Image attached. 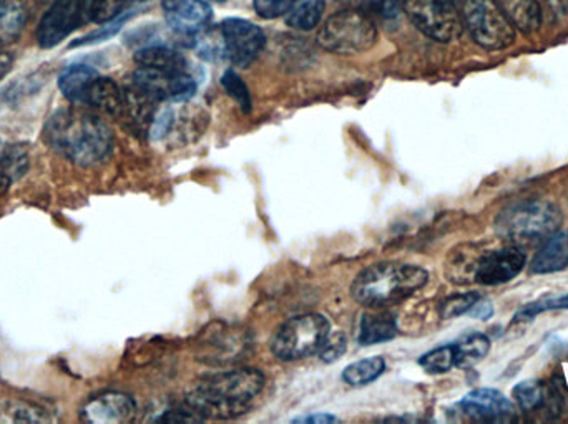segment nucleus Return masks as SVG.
Instances as JSON below:
<instances>
[{"mask_svg": "<svg viewBox=\"0 0 568 424\" xmlns=\"http://www.w3.org/2000/svg\"><path fill=\"white\" fill-rule=\"evenodd\" d=\"M484 252L474 244L459 246L449 254L446 263L447 279L457 286H467V283L476 282L477 267Z\"/></svg>", "mask_w": 568, "mask_h": 424, "instance_id": "nucleus-19", "label": "nucleus"}, {"mask_svg": "<svg viewBox=\"0 0 568 424\" xmlns=\"http://www.w3.org/2000/svg\"><path fill=\"white\" fill-rule=\"evenodd\" d=\"M99 75L90 65H70L59 75V89L62 95L72 103L80 105L87 86Z\"/></svg>", "mask_w": 568, "mask_h": 424, "instance_id": "nucleus-23", "label": "nucleus"}, {"mask_svg": "<svg viewBox=\"0 0 568 424\" xmlns=\"http://www.w3.org/2000/svg\"><path fill=\"white\" fill-rule=\"evenodd\" d=\"M562 211L542 199L517 203L499 214L496 230L506 240L530 244L546 240L562 226Z\"/></svg>", "mask_w": 568, "mask_h": 424, "instance_id": "nucleus-5", "label": "nucleus"}, {"mask_svg": "<svg viewBox=\"0 0 568 424\" xmlns=\"http://www.w3.org/2000/svg\"><path fill=\"white\" fill-rule=\"evenodd\" d=\"M125 92L112 79L97 75L87 86L80 105L92 106L106 115H122Z\"/></svg>", "mask_w": 568, "mask_h": 424, "instance_id": "nucleus-16", "label": "nucleus"}, {"mask_svg": "<svg viewBox=\"0 0 568 424\" xmlns=\"http://www.w3.org/2000/svg\"><path fill=\"white\" fill-rule=\"evenodd\" d=\"M429 273L423 267L403 262H379L366 267L351 283V296L361 306L383 309L396 306L423 289Z\"/></svg>", "mask_w": 568, "mask_h": 424, "instance_id": "nucleus-3", "label": "nucleus"}, {"mask_svg": "<svg viewBox=\"0 0 568 424\" xmlns=\"http://www.w3.org/2000/svg\"><path fill=\"white\" fill-rule=\"evenodd\" d=\"M404 0H349V9L361 10L366 15L393 19L403 9Z\"/></svg>", "mask_w": 568, "mask_h": 424, "instance_id": "nucleus-31", "label": "nucleus"}, {"mask_svg": "<svg viewBox=\"0 0 568 424\" xmlns=\"http://www.w3.org/2000/svg\"><path fill=\"white\" fill-rule=\"evenodd\" d=\"M347 349V339L343 332H334L327 335L326 342L321 347L320 356L324 363L336 362L344 355Z\"/></svg>", "mask_w": 568, "mask_h": 424, "instance_id": "nucleus-35", "label": "nucleus"}, {"mask_svg": "<svg viewBox=\"0 0 568 424\" xmlns=\"http://www.w3.org/2000/svg\"><path fill=\"white\" fill-rule=\"evenodd\" d=\"M397 327L393 316L384 312L366 313L361 319L359 340L361 345H376V343L389 342L396 337Z\"/></svg>", "mask_w": 568, "mask_h": 424, "instance_id": "nucleus-21", "label": "nucleus"}, {"mask_svg": "<svg viewBox=\"0 0 568 424\" xmlns=\"http://www.w3.org/2000/svg\"><path fill=\"white\" fill-rule=\"evenodd\" d=\"M133 86L155 102H186L196 92V82L189 70H160L139 66Z\"/></svg>", "mask_w": 568, "mask_h": 424, "instance_id": "nucleus-10", "label": "nucleus"}, {"mask_svg": "<svg viewBox=\"0 0 568 424\" xmlns=\"http://www.w3.org/2000/svg\"><path fill=\"white\" fill-rule=\"evenodd\" d=\"M205 2H219V3H222V2H225V0H205Z\"/></svg>", "mask_w": 568, "mask_h": 424, "instance_id": "nucleus-41", "label": "nucleus"}, {"mask_svg": "<svg viewBox=\"0 0 568 424\" xmlns=\"http://www.w3.org/2000/svg\"><path fill=\"white\" fill-rule=\"evenodd\" d=\"M146 2H149V0H115V6L120 15H123V13H129L130 10L135 9V7L142 6V3Z\"/></svg>", "mask_w": 568, "mask_h": 424, "instance_id": "nucleus-40", "label": "nucleus"}, {"mask_svg": "<svg viewBox=\"0 0 568 424\" xmlns=\"http://www.w3.org/2000/svg\"><path fill=\"white\" fill-rule=\"evenodd\" d=\"M470 316L476 317V319L487 320L493 317L494 307L493 303L487 302V300L480 299L473 309L469 310Z\"/></svg>", "mask_w": 568, "mask_h": 424, "instance_id": "nucleus-37", "label": "nucleus"}, {"mask_svg": "<svg viewBox=\"0 0 568 424\" xmlns=\"http://www.w3.org/2000/svg\"><path fill=\"white\" fill-rule=\"evenodd\" d=\"M460 409L477 422L509 423L517 418L513 402L493 389L474 390L460 402Z\"/></svg>", "mask_w": 568, "mask_h": 424, "instance_id": "nucleus-14", "label": "nucleus"}, {"mask_svg": "<svg viewBox=\"0 0 568 424\" xmlns=\"http://www.w3.org/2000/svg\"><path fill=\"white\" fill-rule=\"evenodd\" d=\"M526 262V254L516 246L484 252L477 267L476 282L490 287L503 286L519 276Z\"/></svg>", "mask_w": 568, "mask_h": 424, "instance_id": "nucleus-12", "label": "nucleus"}, {"mask_svg": "<svg viewBox=\"0 0 568 424\" xmlns=\"http://www.w3.org/2000/svg\"><path fill=\"white\" fill-rule=\"evenodd\" d=\"M115 0H55L40 20L37 43L53 49L87 23H106L119 19Z\"/></svg>", "mask_w": 568, "mask_h": 424, "instance_id": "nucleus-4", "label": "nucleus"}, {"mask_svg": "<svg viewBox=\"0 0 568 424\" xmlns=\"http://www.w3.org/2000/svg\"><path fill=\"white\" fill-rule=\"evenodd\" d=\"M331 325L321 313H306L287 320L272 342V350L282 362H297L320 353L329 335Z\"/></svg>", "mask_w": 568, "mask_h": 424, "instance_id": "nucleus-7", "label": "nucleus"}, {"mask_svg": "<svg viewBox=\"0 0 568 424\" xmlns=\"http://www.w3.org/2000/svg\"><path fill=\"white\" fill-rule=\"evenodd\" d=\"M13 55L9 52H0V80L6 79L12 72Z\"/></svg>", "mask_w": 568, "mask_h": 424, "instance_id": "nucleus-39", "label": "nucleus"}, {"mask_svg": "<svg viewBox=\"0 0 568 424\" xmlns=\"http://www.w3.org/2000/svg\"><path fill=\"white\" fill-rule=\"evenodd\" d=\"M453 345L454 353H456L457 369H473L477 363L483 362L487 353L490 352L489 337L484 335V333H466Z\"/></svg>", "mask_w": 568, "mask_h": 424, "instance_id": "nucleus-22", "label": "nucleus"}, {"mask_svg": "<svg viewBox=\"0 0 568 424\" xmlns=\"http://www.w3.org/2000/svg\"><path fill=\"white\" fill-rule=\"evenodd\" d=\"M504 15L507 17L514 29L529 33L540 30L544 23L542 7L537 0H496Z\"/></svg>", "mask_w": 568, "mask_h": 424, "instance_id": "nucleus-18", "label": "nucleus"}, {"mask_svg": "<svg viewBox=\"0 0 568 424\" xmlns=\"http://www.w3.org/2000/svg\"><path fill=\"white\" fill-rule=\"evenodd\" d=\"M27 22V10L20 0H0V46L16 42Z\"/></svg>", "mask_w": 568, "mask_h": 424, "instance_id": "nucleus-24", "label": "nucleus"}, {"mask_svg": "<svg viewBox=\"0 0 568 424\" xmlns=\"http://www.w3.org/2000/svg\"><path fill=\"white\" fill-rule=\"evenodd\" d=\"M223 86L230 96L236 100L242 106L243 112L250 113L252 110V95H250L248 86L243 82L242 76L239 73L229 70L222 79Z\"/></svg>", "mask_w": 568, "mask_h": 424, "instance_id": "nucleus-33", "label": "nucleus"}, {"mask_svg": "<svg viewBox=\"0 0 568 424\" xmlns=\"http://www.w3.org/2000/svg\"><path fill=\"white\" fill-rule=\"evenodd\" d=\"M135 62L139 66L160 70H189V62L182 53L169 46H145L135 53Z\"/></svg>", "mask_w": 568, "mask_h": 424, "instance_id": "nucleus-25", "label": "nucleus"}, {"mask_svg": "<svg viewBox=\"0 0 568 424\" xmlns=\"http://www.w3.org/2000/svg\"><path fill=\"white\" fill-rule=\"evenodd\" d=\"M296 0H255V10L262 19L272 20L286 15Z\"/></svg>", "mask_w": 568, "mask_h": 424, "instance_id": "nucleus-36", "label": "nucleus"}, {"mask_svg": "<svg viewBox=\"0 0 568 424\" xmlns=\"http://www.w3.org/2000/svg\"><path fill=\"white\" fill-rule=\"evenodd\" d=\"M336 416L323 415V413H316V415L301 416V418L293 420V423H307V424H327L336 423Z\"/></svg>", "mask_w": 568, "mask_h": 424, "instance_id": "nucleus-38", "label": "nucleus"}, {"mask_svg": "<svg viewBox=\"0 0 568 424\" xmlns=\"http://www.w3.org/2000/svg\"><path fill=\"white\" fill-rule=\"evenodd\" d=\"M126 19H129V15H120L119 19L112 20V22L103 23V27L97 29L95 32L82 37V39L77 40V42H73L70 46H72L73 49V46H85L92 45V43L103 42V40L110 39V37L115 35V33L119 32L120 27H122V23L125 22Z\"/></svg>", "mask_w": 568, "mask_h": 424, "instance_id": "nucleus-34", "label": "nucleus"}, {"mask_svg": "<svg viewBox=\"0 0 568 424\" xmlns=\"http://www.w3.org/2000/svg\"><path fill=\"white\" fill-rule=\"evenodd\" d=\"M220 37H222L223 55L233 65L242 69L252 65L265 49V33L250 20L236 19V17L223 20L220 25Z\"/></svg>", "mask_w": 568, "mask_h": 424, "instance_id": "nucleus-11", "label": "nucleus"}, {"mask_svg": "<svg viewBox=\"0 0 568 424\" xmlns=\"http://www.w3.org/2000/svg\"><path fill=\"white\" fill-rule=\"evenodd\" d=\"M136 405L132 396L120 392H106L93 396L80 412L82 422L90 424H122L135 420Z\"/></svg>", "mask_w": 568, "mask_h": 424, "instance_id": "nucleus-13", "label": "nucleus"}, {"mask_svg": "<svg viewBox=\"0 0 568 424\" xmlns=\"http://www.w3.org/2000/svg\"><path fill=\"white\" fill-rule=\"evenodd\" d=\"M321 49L337 55L367 52L377 42L373 17L356 9H344L331 15L317 32Z\"/></svg>", "mask_w": 568, "mask_h": 424, "instance_id": "nucleus-6", "label": "nucleus"}, {"mask_svg": "<svg viewBox=\"0 0 568 424\" xmlns=\"http://www.w3.org/2000/svg\"><path fill=\"white\" fill-rule=\"evenodd\" d=\"M483 299L480 293L466 292L457 293V296L449 297L440 303V317L443 319H456V317L469 313V310Z\"/></svg>", "mask_w": 568, "mask_h": 424, "instance_id": "nucleus-32", "label": "nucleus"}, {"mask_svg": "<svg viewBox=\"0 0 568 424\" xmlns=\"http://www.w3.org/2000/svg\"><path fill=\"white\" fill-rule=\"evenodd\" d=\"M403 9L414 27L436 42H453L463 35V15L453 0H404Z\"/></svg>", "mask_w": 568, "mask_h": 424, "instance_id": "nucleus-9", "label": "nucleus"}, {"mask_svg": "<svg viewBox=\"0 0 568 424\" xmlns=\"http://www.w3.org/2000/svg\"><path fill=\"white\" fill-rule=\"evenodd\" d=\"M265 376L260 370L242 369L206 376L186 396V409L200 420H232L246 413L262 393Z\"/></svg>", "mask_w": 568, "mask_h": 424, "instance_id": "nucleus-2", "label": "nucleus"}, {"mask_svg": "<svg viewBox=\"0 0 568 424\" xmlns=\"http://www.w3.org/2000/svg\"><path fill=\"white\" fill-rule=\"evenodd\" d=\"M514 399H516L517 405L524 410V412H534V410L540 409L546 402V392L544 386L540 385L536 380H527V382H520L519 385L514 389Z\"/></svg>", "mask_w": 568, "mask_h": 424, "instance_id": "nucleus-30", "label": "nucleus"}, {"mask_svg": "<svg viewBox=\"0 0 568 424\" xmlns=\"http://www.w3.org/2000/svg\"><path fill=\"white\" fill-rule=\"evenodd\" d=\"M166 23L182 35L202 32L213 17L212 7L205 0H163Z\"/></svg>", "mask_w": 568, "mask_h": 424, "instance_id": "nucleus-15", "label": "nucleus"}, {"mask_svg": "<svg viewBox=\"0 0 568 424\" xmlns=\"http://www.w3.org/2000/svg\"><path fill=\"white\" fill-rule=\"evenodd\" d=\"M27 169V153L17 146L0 152V198Z\"/></svg>", "mask_w": 568, "mask_h": 424, "instance_id": "nucleus-27", "label": "nucleus"}, {"mask_svg": "<svg viewBox=\"0 0 568 424\" xmlns=\"http://www.w3.org/2000/svg\"><path fill=\"white\" fill-rule=\"evenodd\" d=\"M464 29L483 49L496 52L516 42V29L504 15L496 0H463L460 2Z\"/></svg>", "mask_w": 568, "mask_h": 424, "instance_id": "nucleus-8", "label": "nucleus"}, {"mask_svg": "<svg viewBox=\"0 0 568 424\" xmlns=\"http://www.w3.org/2000/svg\"><path fill=\"white\" fill-rule=\"evenodd\" d=\"M568 266V232L557 230L547 237L542 247L534 256L530 270L532 273H552L566 269Z\"/></svg>", "mask_w": 568, "mask_h": 424, "instance_id": "nucleus-17", "label": "nucleus"}, {"mask_svg": "<svg viewBox=\"0 0 568 424\" xmlns=\"http://www.w3.org/2000/svg\"><path fill=\"white\" fill-rule=\"evenodd\" d=\"M453 2H456L457 6H460V2H463V0H453Z\"/></svg>", "mask_w": 568, "mask_h": 424, "instance_id": "nucleus-42", "label": "nucleus"}, {"mask_svg": "<svg viewBox=\"0 0 568 424\" xmlns=\"http://www.w3.org/2000/svg\"><path fill=\"white\" fill-rule=\"evenodd\" d=\"M45 139L53 152L82 168L105 162L113 148L112 130L99 116L75 108L50 116Z\"/></svg>", "mask_w": 568, "mask_h": 424, "instance_id": "nucleus-1", "label": "nucleus"}, {"mask_svg": "<svg viewBox=\"0 0 568 424\" xmlns=\"http://www.w3.org/2000/svg\"><path fill=\"white\" fill-rule=\"evenodd\" d=\"M419 365L430 375H443L456 366V353L454 345H444L430 350L426 355L420 356Z\"/></svg>", "mask_w": 568, "mask_h": 424, "instance_id": "nucleus-29", "label": "nucleus"}, {"mask_svg": "<svg viewBox=\"0 0 568 424\" xmlns=\"http://www.w3.org/2000/svg\"><path fill=\"white\" fill-rule=\"evenodd\" d=\"M53 422H57L53 413L37 403L16 399L0 400V424Z\"/></svg>", "mask_w": 568, "mask_h": 424, "instance_id": "nucleus-20", "label": "nucleus"}, {"mask_svg": "<svg viewBox=\"0 0 568 424\" xmlns=\"http://www.w3.org/2000/svg\"><path fill=\"white\" fill-rule=\"evenodd\" d=\"M386 370V362L381 356H371V359L359 360L351 363L343 372V380L349 386H366L379 379Z\"/></svg>", "mask_w": 568, "mask_h": 424, "instance_id": "nucleus-28", "label": "nucleus"}, {"mask_svg": "<svg viewBox=\"0 0 568 424\" xmlns=\"http://www.w3.org/2000/svg\"><path fill=\"white\" fill-rule=\"evenodd\" d=\"M326 2L324 0H296L287 10L286 23L294 30L307 32L316 29L323 20Z\"/></svg>", "mask_w": 568, "mask_h": 424, "instance_id": "nucleus-26", "label": "nucleus"}]
</instances>
